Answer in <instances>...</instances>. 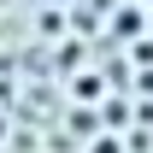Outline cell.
Wrapping results in <instances>:
<instances>
[]
</instances>
